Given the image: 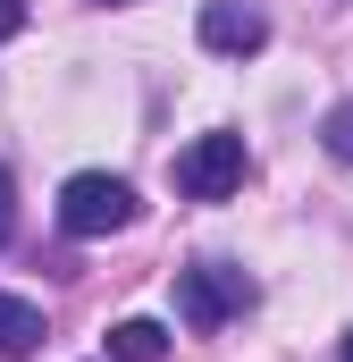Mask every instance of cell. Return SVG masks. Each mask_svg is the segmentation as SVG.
<instances>
[{
	"label": "cell",
	"mask_w": 353,
	"mask_h": 362,
	"mask_svg": "<svg viewBox=\"0 0 353 362\" xmlns=\"http://www.w3.org/2000/svg\"><path fill=\"white\" fill-rule=\"evenodd\" d=\"M135 185L109 177V169H85V177L59 185V228L68 236H118V228H135Z\"/></svg>",
	"instance_id": "obj_1"
},
{
	"label": "cell",
	"mask_w": 353,
	"mask_h": 362,
	"mask_svg": "<svg viewBox=\"0 0 353 362\" xmlns=\"http://www.w3.org/2000/svg\"><path fill=\"white\" fill-rule=\"evenodd\" d=\"M236 312H253V278H244V270L202 262V270L176 278V320H185V329H227Z\"/></svg>",
	"instance_id": "obj_2"
},
{
	"label": "cell",
	"mask_w": 353,
	"mask_h": 362,
	"mask_svg": "<svg viewBox=\"0 0 353 362\" xmlns=\"http://www.w3.org/2000/svg\"><path fill=\"white\" fill-rule=\"evenodd\" d=\"M236 185H244V135L219 127V135H193L176 152V194L185 202H227Z\"/></svg>",
	"instance_id": "obj_3"
},
{
	"label": "cell",
	"mask_w": 353,
	"mask_h": 362,
	"mask_svg": "<svg viewBox=\"0 0 353 362\" xmlns=\"http://www.w3.org/2000/svg\"><path fill=\"white\" fill-rule=\"evenodd\" d=\"M193 34H202V51H219V59H253V51L269 42V17L253 8V0H202Z\"/></svg>",
	"instance_id": "obj_4"
},
{
	"label": "cell",
	"mask_w": 353,
	"mask_h": 362,
	"mask_svg": "<svg viewBox=\"0 0 353 362\" xmlns=\"http://www.w3.org/2000/svg\"><path fill=\"white\" fill-rule=\"evenodd\" d=\"M34 346H42V312L25 295H0V354L17 362V354H34Z\"/></svg>",
	"instance_id": "obj_5"
},
{
	"label": "cell",
	"mask_w": 353,
	"mask_h": 362,
	"mask_svg": "<svg viewBox=\"0 0 353 362\" xmlns=\"http://www.w3.org/2000/svg\"><path fill=\"white\" fill-rule=\"evenodd\" d=\"M169 354V329L160 320H118L109 329V362H160Z\"/></svg>",
	"instance_id": "obj_6"
},
{
	"label": "cell",
	"mask_w": 353,
	"mask_h": 362,
	"mask_svg": "<svg viewBox=\"0 0 353 362\" xmlns=\"http://www.w3.org/2000/svg\"><path fill=\"white\" fill-rule=\"evenodd\" d=\"M320 144H328L337 160H353V101H337V110L320 118Z\"/></svg>",
	"instance_id": "obj_7"
},
{
	"label": "cell",
	"mask_w": 353,
	"mask_h": 362,
	"mask_svg": "<svg viewBox=\"0 0 353 362\" xmlns=\"http://www.w3.org/2000/svg\"><path fill=\"white\" fill-rule=\"evenodd\" d=\"M17 236V185H8V169H0V245Z\"/></svg>",
	"instance_id": "obj_8"
},
{
	"label": "cell",
	"mask_w": 353,
	"mask_h": 362,
	"mask_svg": "<svg viewBox=\"0 0 353 362\" xmlns=\"http://www.w3.org/2000/svg\"><path fill=\"white\" fill-rule=\"evenodd\" d=\"M8 34H25V0H0V42Z\"/></svg>",
	"instance_id": "obj_9"
},
{
	"label": "cell",
	"mask_w": 353,
	"mask_h": 362,
	"mask_svg": "<svg viewBox=\"0 0 353 362\" xmlns=\"http://www.w3.org/2000/svg\"><path fill=\"white\" fill-rule=\"evenodd\" d=\"M345 362H353V329H345Z\"/></svg>",
	"instance_id": "obj_10"
}]
</instances>
